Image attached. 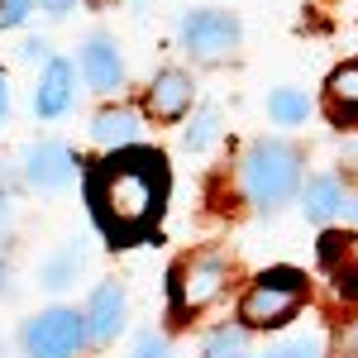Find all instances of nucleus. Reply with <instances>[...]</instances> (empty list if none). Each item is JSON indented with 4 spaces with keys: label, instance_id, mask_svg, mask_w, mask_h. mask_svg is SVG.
I'll return each instance as SVG.
<instances>
[{
    "label": "nucleus",
    "instance_id": "nucleus-4",
    "mask_svg": "<svg viewBox=\"0 0 358 358\" xmlns=\"http://www.w3.org/2000/svg\"><path fill=\"white\" fill-rule=\"evenodd\" d=\"M86 339H91V325H86V315L77 310H43V315H34L24 325V349L29 358H72L82 349Z\"/></svg>",
    "mask_w": 358,
    "mask_h": 358
},
{
    "label": "nucleus",
    "instance_id": "nucleus-24",
    "mask_svg": "<svg viewBox=\"0 0 358 358\" xmlns=\"http://www.w3.org/2000/svg\"><path fill=\"white\" fill-rule=\"evenodd\" d=\"M20 57H24V62H43V57H48V43H43V38H29Z\"/></svg>",
    "mask_w": 358,
    "mask_h": 358
},
{
    "label": "nucleus",
    "instance_id": "nucleus-3",
    "mask_svg": "<svg viewBox=\"0 0 358 358\" xmlns=\"http://www.w3.org/2000/svg\"><path fill=\"white\" fill-rule=\"evenodd\" d=\"M306 296V282L301 273H263L248 296L239 301V320L253 325V330H268V325H287L296 315V306Z\"/></svg>",
    "mask_w": 358,
    "mask_h": 358
},
{
    "label": "nucleus",
    "instance_id": "nucleus-17",
    "mask_svg": "<svg viewBox=\"0 0 358 358\" xmlns=\"http://www.w3.org/2000/svg\"><path fill=\"white\" fill-rule=\"evenodd\" d=\"M268 115H273L277 124H301L306 115H310V101H306V91H277L273 101H268Z\"/></svg>",
    "mask_w": 358,
    "mask_h": 358
},
{
    "label": "nucleus",
    "instance_id": "nucleus-10",
    "mask_svg": "<svg viewBox=\"0 0 358 358\" xmlns=\"http://www.w3.org/2000/svg\"><path fill=\"white\" fill-rule=\"evenodd\" d=\"M72 86H77V72H72V62L53 57V62H48V72H43V82H38V91H34V110L43 115V120L62 115L67 106H72Z\"/></svg>",
    "mask_w": 358,
    "mask_h": 358
},
{
    "label": "nucleus",
    "instance_id": "nucleus-13",
    "mask_svg": "<svg viewBox=\"0 0 358 358\" xmlns=\"http://www.w3.org/2000/svg\"><path fill=\"white\" fill-rule=\"evenodd\" d=\"M325 101H330V120L334 124H358V62L354 67H339L325 86Z\"/></svg>",
    "mask_w": 358,
    "mask_h": 358
},
{
    "label": "nucleus",
    "instance_id": "nucleus-7",
    "mask_svg": "<svg viewBox=\"0 0 358 358\" xmlns=\"http://www.w3.org/2000/svg\"><path fill=\"white\" fill-rule=\"evenodd\" d=\"M82 77L91 82V91H120V82H124V62H120L115 38H106V34L86 38V48H82Z\"/></svg>",
    "mask_w": 358,
    "mask_h": 358
},
{
    "label": "nucleus",
    "instance_id": "nucleus-27",
    "mask_svg": "<svg viewBox=\"0 0 358 358\" xmlns=\"http://www.w3.org/2000/svg\"><path fill=\"white\" fill-rule=\"evenodd\" d=\"M344 215H354V220H358V201H344Z\"/></svg>",
    "mask_w": 358,
    "mask_h": 358
},
{
    "label": "nucleus",
    "instance_id": "nucleus-19",
    "mask_svg": "<svg viewBox=\"0 0 358 358\" xmlns=\"http://www.w3.org/2000/svg\"><path fill=\"white\" fill-rule=\"evenodd\" d=\"M210 138H215V110H201L187 129V148H206Z\"/></svg>",
    "mask_w": 358,
    "mask_h": 358
},
{
    "label": "nucleus",
    "instance_id": "nucleus-8",
    "mask_svg": "<svg viewBox=\"0 0 358 358\" xmlns=\"http://www.w3.org/2000/svg\"><path fill=\"white\" fill-rule=\"evenodd\" d=\"M320 263L339 282V292L358 296V234H325L320 239Z\"/></svg>",
    "mask_w": 358,
    "mask_h": 358
},
{
    "label": "nucleus",
    "instance_id": "nucleus-11",
    "mask_svg": "<svg viewBox=\"0 0 358 358\" xmlns=\"http://www.w3.org/2000/svg\"><path fill=\"white\" fill-rule=\"evenodd\" d=\"M86 325H91V339H96V344H106V339H115V334L124 330V292H120L115 282H106V287L91 292Z\"/></svg>",
    "mask_w": 358,
    "mask_h": 358
},
{
    "label": "nucleus",
    "instance_id": "nucleus-9",
    "mask_svg": "<svg viewBox=\"0 0 358 358\" xmlns=\"http://www.w3.org/2000/svg\"><path fill=\"white\" fill-rule=\"evenodd\" d=\"M148 106H153L158 120H182V115L192 110V77L177 72V67L158 72L153 86H148Z\"/></svg>",
    "mask_w": 358,
    "mask_h": 358
},
{
    "label": "nucleus",
    "instance_id": "nucleus-21",
    "mask_svg": "<svg viewBox=\"0 0 358 358\" xmlns=\"http://www.w3.org/2000/svg\"><path fill=\"white\" fill-rule=\"evenodd\" d=\"M29 5L34 0H0V29H15L29 20Z\"/></svg>",
    "mask_w": 358,
    "mask_h": 358
},
{
    "label": "nucleus",
    "instance_id": "nucleus-20",
    "mask_svg": "<svg viewBox=\"0 0 358 358\" xmlns=\"http://www.w3.org/2000/svg\"><path fill=\"white\" fill-rule=\"evenodd\" d=\"M330 358H358V320H349L344 330L334 334V344H330Z\"/></svg>",
    "mask_w": 358,
    "mask_h": 358
},
{
    "label": "nucleus",
    "instance_id": "nucleus-25",
    "mask_svg": "<svg viewBox=\"0 0 358 358\" xmlns=\"http://www.w3.org/2000/svg\"><path fill=\"white\" fill-rule=\"evenodd\" d=\"M10 110V82H5V72H0V115Z\"/></svg>",
    "mask_w": 358,
    "mask_h": 358
},
{
    "label": "nucleus",
    "instance_id": "nucleus-1",
    "mask_svg": "<svg viewBox=\"0 0 358 358\" xmlns=\"http://www.w3.org/2000/svg\"><path fill=\"white\" fill-rule=\"evenodd\" d=\"M167 158L153 148H115L86 177V206L110 244H138L153 234L167 206Z\"/></svg>",
    "mask_w": 358,
    "mask_h": 358
},
{
    "label": "nucleus",
    "instance_id": "nucleus-18",
    "mask_svg": "<svg viewBox=\"0 0 358 358\" xmlns=\"http://www.w3.org/2000/svg\"><path fill=\"white\" fill-rule=\"evenodd\" d=\"M239 344H244V330H215L210 339H206V358H234L239 354Z\"/></svg>",
    "mask_w": 358,
    "mask_h": 358
},
{
    "label": "nucleus",
    "instance_id": "nucleus-6",
    "mask_svg": "<svg viewBox=\"0 0 358 358\" xmlns=\"http://www.w3.org/2000/svg\"><path fill=\"white\" fill-rule=\"evenodd\" d=\"M220 287H224V258L201 253V258H192V263L177 268L172 306H177V310H201V306H210L215 296H220Z\"/></svg>",
    "mask_w": 358,
    "mask_h": 358
},
{
    "label": "nucleus",
    "instance_id": "nucleus-5",
    "mask_svg": "<svg viewBox=\"0 0 358 358\" xmlns=\"http://www.w3.org/2000/svg\"><path fill=\"white\" fill-rule=\"evenodd\" d=\"M182 43H187L192 57L215 62V57H224L234 43H239V20L224 15V10H196V15L182 20Z\"/></svg>",
    "mask_w": 358,
    "mask_h": 358
},
{
    "label": "nucleus",
    "instance_id": "nucleus-28",
    "mask_svg": "<svg viewBox=\"0 0 358 358\" xmlns=\"http://www.w3.org/2000/svg\"><path fill=\"white\" fill-rule=\"evenodd\" d=\"M0 287H5V248H0Z\"/></svg>",
    "mask_w": 358,
    "mask_h": 358
},
{
    "label": "nucleus",
    "instance_id": "nucleus-15",
    "mask_svg": "<svg viewBox=\"0 0 358 358\" xmlns=\"http://www.w3.org/2000/svg\"><path fill=\"white\" fill-rule=\"evenodd\" d=\"M301 201H306V215H310L315 224H330L334 215L344 210V192H339V182H334V177H315V182L306 187Z\"/></svg>",
    "mask_w": 358,
    "mask_h": 358
},
{
    "label": "nucleus",
    "instance_id": "nucleus-12",
    "mask_svg": "<svg viewBox=\"0 0 358 358\" xmlns=\"http://www.w3.org/2000/svg\"><path fill=\"white\" fill-rule=\"evenodd\" d=\"M29 182L43 187V192L67 187V182H72V153H67L62 143H43V148H34V153H29Z\"/></svg>",
    "mask_w": 358,
    "mask_h": 358
},
{
    "label": "nucleus",
    "instance_id": "nucleus-22",
    "mask_svg": "<svg viewBox=\"0 0 358 358\" xmlns=\"http://www.w3.org/2000/svg\"><path fill=\"white\" fill-rule=\"evenodd\" d=\"M129 358H167V339L163 334H138Z\"/></svg>",
    "mask_w": 358,
    "mask_h": 358
},
{
    "label": "nucleus",
    "instance_id": "nucleus-23",
    "mask_svg": "<svg viewBox=\"0 0 358 358\" xmlns=\"http://www.w3.org/2000/svg\"><path fill=\"white\" fill-rule=\"evenodd\" d=\"M268 358H315V349L306 344V339H296V344H282L277 354H268Z\"/></svg>",
    "mask_w": 358,
    "mask_h": 358
},
{
    "label": "nucleus",
    "instance_id": "nucleus-26",
    "mask_svg": "<svg viewBox=\"0 0 358 358\" xmlns=\"http://www.w3.org/2000/svg\"><path fill=\"white\" fill-rule=\"evenodd\" d=\"M43 10H53V15H62V10H72V0H38Z\"/></svg>",
    "mask_w": 358,
    "mask_h": 358
},
{
    "label": "nucleus",
    "instance_id": "nucleus-14",
    "mask_svg": "<svg viewBox=\"0 0 358 358\" xmlns=\"http://www.w3.org/2000/svg\"><path fill=\"white\" fill-rule=\"evenodd\" d=\"M91 138L106 143V148H124L138 138V115L134 110H101L91 120Z\"/></svg>",
    "mask_w": 358,
    "mask_h": 358
},
{
    "label": "nucleus",
    "instance_id": "nucleus-2",
    "mask_svg": "<svg viewBox=\"0 0 358 358\" xmlns=\"http://www.w3.org/2000/svg\"><path fill=\"white\" fill-rule=\"evenodd\" d=\"M296 192H301V158H296V148L282 143V138L253 143L244 158V196L248 201L258 210H277Z\"/></svg>",
    "mask_w": 358,
    "mask_h": 358
},
{
    "label": "nucleus",
    "instance_id": "nucleus-16",
    "mask_svg": "<svg viewBox=\"0 0 358 358\" xmlns=\"http://www.w3.org/2000/svg\"><path fill=\"white\" fill-rule=\"evenodd\" d=\"M77 268H82V244H67L57 258L43 263V287H67V282H77Z\"/></svg>",
    "mask_w": 358,
    "mask_h": 358
}]
</instances>
